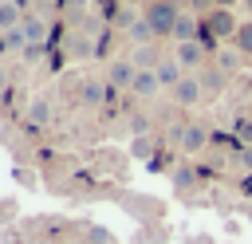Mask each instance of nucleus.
Listing matches in <instances>:
<instances>
[{
    "mask_svg": "<svg viewBox=\"0 0 252 244\" xmlns=\"http://www.w3.org/2000/svg\"><path fill=\"white\" fill-rule=\"evenodd\" d=\"M142 16H146V24H150L158 35H173V24H177L181 8H177L173 0H146Z\"/></svg>",
    "mask_w": 252,
    "mask_h": 244,
    "instance_id": "nucleus-1",
    "label": "nucleus"
},
{
    "mask_svg": "<svg viewBox=\"0 0 252 244\" xmlns=\"http://www.w3.org/2000/svg\"><path fill=\"white\" fill-rule=\"evenodd\" d=\"M209 55H213V51H209L201 39H189V43H177V47H173V59H177L185 71H197V67H205V63H209Z\"/></svg>",
    "mask_w": 252,
    "mask_h": 244,
    "instance_id": "nucleus-2",
    "label": "nucleus"
},
{
    "mask_svg": "<svg viewBox=\"0 0 252 244\" xmlns=\"http://www.w3.org/2000/svg\"><path fill=\"white\" fill-rule=\"evenodd\" d=\"M138 71H142V67H138L134 59H114V63L106 67V83H110L114 91H130L134 79H138Z\"/></svg>",
    "mask_w": 252,
    "mask_h": 244,
    "instance_id": "nucleus-3",
    "label": "nucleus"
},
{
    "mask_svg": "<svg viewBox=\"0 0 252 244\" xmlns=\"http://www.w3.org/2000/svg\"><path fill=\"white\" fill-rule=\"evenodd\" d=\"M209 142H213V134H209L201 122H185V130H181V153L193 157V153H201Z\"/></svg>",
    "mask_w": 252,
    "mask_h": 244,
    "instance_id": "nucleus-4",
    "label": "nucleus"
},
{
    "mask_svg": "<svg viewBox=\"0 0 252 244\" xmlns=\"http://www.w3.org/2000/svg\"><path fill=\"white\" fill-rule=\"evenodd\" d=\"M169 94H173V102H177V106H197V102L205 98V91H201V79H197V75H185Z\"/></svg>",
    "mask_w": 252,
    "mask_h": 244,
    "instance_id": "nucleus-5",
    "label": "nucleus"
},
{
    "mask_svg": "<svg viewBox=\"0 0 252 244\" xmlns=\"http://www.w3.org/2000/svg\"><path fill=\"white\" fill-rule=\"evenodd\" d=\"M197 31H201V20L193 16V12H185L181 8V16H177V24H173V43H189V39H197Z\"/></svg>",
    "mask_w": 252,
    "mask_h": 244,
    "instance_id": "nucleus-6",
    "label": "nucleus"
},
{
    "mask_svg": "<svg viewBox=\"0 0 252 244\" xmlns=\"http://www.w3.org/2000/svg\"><path fill=\"white\" fill-rule=\"evenodd\" d=\"M154 75H158V83H161V87H169V91H173V87L185 79V67H181L177 59H161V63L154 67Z\"/></svg>",
    "mask_w": 252,
    "mask_h": 244,
    "instance_id": "nucleus-7",
    "label": "nucleus"
},
{
    "mask_svg": "<svg viewBox=\"0 0 252 244\" xmlns=\"http://www.w3.org/2000/svg\"><path fill=\"white\" fill-rule=\"evenodd\" d=\"M161 91V83H158V75H154V67H146V71H138V79H134V87H130V94L134 98H154Z\"/></svg>",
    "mask_w": 252,
    "mask_h": 244,
    "instance_id": "nucleus-8",
    "label": "nucleus"
},
{
    "mask_svg": "<svg viewBox=\"0 0 252 244\" xmlns=\"http://www.w3.org/2000/svg\"><path fill=\"white\" fill-rule=\"evenodd\" d=\"M126 39L142 47V43H154V39H158V31H154V28L146 24V16H138V20H134V24L126 28Z\"/></svg>",
    "mask_w": 252,
    "mask_h": 244,
    "instance_id": "nucleus-9",
    "label": "nucleus"
},
{
    "mask_svg": "<svg viewBox=\"0 0 252 244\" xmlns=\"http://www.w3.org/2000/svg\"><path fill=\"white\" fill-rule=\"evenodd\" d=\"M240 63H244V55H240L236 47H217V67H220L224 75H232V71H240Z\"/></svg>",
    "mask_w": 252,
    "mask_h": 244,
    "instance_id": "nucleus-10",
    "label": "nucleus"
},
{
    "mask_svg": "<svg viewBox=\"0 0 252 244\" xmlns=\"http://www.w3.org/2000/svg\"><path fill=\"white\" fill-rule=\"evenodd\" d=\"M232 47H236L244 59H252V20H244V24L236 28V35H232Z\"/></svg>",
    "mask_w": 252,
    "mask_h": 244,
    "instance_id": "nucleus-11",
    "label": "nucleus"
},
{
    "mask_svg": "<svg viewBox=\"0 0 252 244\" xmlns=\"http://www.w3.org/2000/svg\"><path fill=\"white\" fill-rule=\"evenodd\" d=\"M20 35H24V43H39V39H43V20H39V16H24Z\"/></svg>",
    "mask_w": 252,
    "mask_h": 244,
    "instance_id": "nucleus-12",
    "label": "nucleus"
},
{
    "mask_svg": "<svg viewBox=\"0 0 252 244\" xmlns=\"http://www.w3.org/2000/svg\"><path fill=\"white\" fill-rule=\"evenodd\" d=\"M24 24V12L16 4H0V31H16Z\"/></svg>",
    "mask_w": 252,
    "mask_h": 244,
    "instance_id": "nucleus-13",
    "label": "nucleus"
},
{
    "mask_svg": "<svg viewBox=\"0 0 252 244\" xmlns=\"http://www.w3.org/2000/svg\"><path fill=\"white\" fill-rule=\"evenodd\" d=\"M193 181H197V169L193 165H177L173 169V185L177 189H193Z\"/></svg>",
    "mask_w": 252,
    "mask_h": 244,
    "instance_id": "nucleus-14",
    "label": "nucleus"
},
{
    "mask_svg": "<svg viewBox=\"0 0 252 244\" xmlns=\"http://www.w3.org/2000/svg\"><path fill=\"white\" fill-rule=\"evenodd\" d=\"M224 79H228V75H224L220 67H217V71H205V75H201V91H220Z\"/></svg>",
    "mask_w": 252,
    "mask_h": 244,
    "instance_id": "nucleus-15",
    "label": "nucleus"
},
{
    "mask_svg": "<svg viewBox=\"0 0 252 244\" xmlns=\"http://www.w3.org/2000/svg\"><path fill=\"white\" fill-rule=\"evenodd\" d=\"M28 118H32V130H35V126H43V122H47V102H43V98H35Z\"/></svg>",
    "mask_w": 252,
    "mask_h": 244,
    "instance_id": "nucleus-16",
    "label": "nucleus"
},
{
    "mask_svg": "<svg viewBox=\"0 0 252 244\" xmlns=\"http://www.w3.org/2000/svg\"><path fill=\"white\" fill-rule=\"evenodd\" d=\"M87 240H91V244H114V236H110L106 228H87Z\"/></svg>",
    "mask_w": 252,
    "mask_h": 244,
    "instance_id": "nucleus-17",
    "label": "nucleus"
},
{
    "mask_svg": "<svg viewBox=\"0 0 252 244\" xmlns=\"http://www.w3.org/2000/svg\"><path fill=\"white\" fill-rule=\"evenodd\" d=\"M236 138H240V146H252V122H248V118L236 122Z\"/></svg>",
    "mask_w": 252,
    "mask_h": 244,
    "instance_id": "nucleus-18",
    "label": "nucleus"
},
{
    "mask_svg": "<svg viewBox=\"0 0 252 244\" xmlns=\"http://www.w3.org/2000/svg\"><path fill=\"white\" fill-rule=\"evenodd\" d=\"M236 165H240L244 173H252V146H240V150H236Z\"/></svg>",
    "mask_w": 252,
    "mask_h": 244,
    "instance_id": "nucleus-19",
    "label": "nucleus"
},
{
    "mask_svg": "<svg viewBox=\"0 0 252 244\" xmlns=\"http://www.w3.org/2000/svg\"><path fill=\"white\" fill-rule=\"evenodd\" d=\"M83 102H94V106L102 102V91H98V83H87V87H83Z\"/></svg>",
    "mask_w": 252,
    "mask_h": 244,
    "instance_id": "nucleus-20",
    "label": "nucleus"
},
{
    "mask_svg": "<svg viewBox=\"0 0 252 244\" xmlns=\"http://www.w3.org/2000/svg\"><path fill=\"white\" fill-rule=\"evenodd\" d=\"M150 146H154L150 138H138V142H134V157H154V153H150Z\"/></svg>",
    "mask_w": 252,
    "mask_h": 244,
    "instance_id": "nucleus-21",
    "label": "nucleus"
},
{
    "mask_svg": "<svg viewBox=\"0 0 252 244\" xmlns=\"http://www.w3.org/2000/svg\"><path fill=\"white\" fill-rule=\"evenodd\" d=\"M16 177H20V185H35V173H28V169H16Z\"/></svg>",
    "mask_w": 252,
    "mask_h": 244,
    "instance_id": "nucleus-22",
    "label": "nucleus"
},
{
    "mask_svg": "<svg viewBox=\"0 0 252 244\" xmlns=\"http://www.w3.org/2000/svg\"><path fill=\"white\" fill-rule=\"evenodd\" d=\"M240 193H244V197H252V173H244V177H240Z\"/></svg>",
    "mask_w": 252,
    "mask_h": 244,
    "instance_id": "nucleus-23",
    "label": "nucleus"
},
{
    "mask_svg": "<svg viewBox=\"0 0 252 244\" xmlns=\"http://www.w3.org/2000/svg\"><path fill=\"white\" fill-rule=\"evenodd\" d=\"M4 51H12V39H8V31H0V55Z\"/></svg>",
    "mask_w": 252,
    "mask_h": 244,
    "instance_id": "nucleus-24",
    "label": "nucleus"
},
{
    "mask_svg": "<svg viewBox=\"0 0 252 244\" xmlns=\"http://www.w3.org/2000/svg\"><path fill=\"white\" fill-rule=\"evenodd\" d=\"M232 4H244V0H213V8H228V12H232Z\"/></svg>",
    "mask_w": 252,
    "mask_h": 244,
    "instance_id": "nucleus-25",
    "label": "nucleus"
},
{
    "mask_svg": "<svg viewBox=\"0 0 252 244\" xmlns=\"http://www.w3.org/2000/svg\"><path fill=\"white\" fill-rule=\"evenodd\" d=\"M12 4H16V8L24 12V16H28V8H32V0H12Z\"/></svg>",
    "mask_w": 252,
    "mask_h": 244,
    "instance_id": "nucleus-26",
    "label": "nucleus"
},
{
    "mask_svg": "<svg viewBox=\"0 0 252 244\" xmlns=\"http://www.w3.org/2000/svg\"><path fill=\"white\" fill-rule=\"evenodd\" d=\"M173 4H177V8H181V4H193V0H173Z\"/></svg>",
    "mask_w": 252,
    "mask_h": 244,
    "instance_id": "nucleus-27",
    "label": "nucleus"
},
{
    "mask_svg": "<svg viewBox=\"0 0 252 244\" xmlns=\"http://www.w3.org/2000/svg\"><path fill=\"white\" fill-rule=\"evenodd\" d=\"M244 8H248V16H252V0H244Z\"/></svg>",
    "mask_w": 252,
    "mask_h": 244,
    "instance_id": "nucleus-28",
    "label": "nucleus"
},
{
    "mask_svg": "<svg viewBox=\"0 0 252 244\" xmlns=\"http://www.w3.org/2000/svg\"><path fill=\"white\" fill-rule=\"evenodd\" d=\"M43 4H59V0H43Z\"/></svg>",
    "mask_w": 252,
    "mask_h": 244,
    "instance_id": "nucleus-29",
    "label": "nucleus"
},
{
    "mask_svg": "<svg viewBox=\"0 0 252 244\" xmlns=\"http://www.w3.org/2000/svg\"><path fill=\"white\" fill-rule=\"evenodd\" d=\"M0 4H12V0H0Z\"/></svg>",
    "mask_w": 252,
    "mask_h": 244,
    "instance_id": "nucleus-30",
    "label": "nucleus"
}]
</instances>
